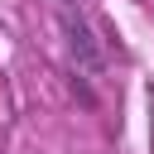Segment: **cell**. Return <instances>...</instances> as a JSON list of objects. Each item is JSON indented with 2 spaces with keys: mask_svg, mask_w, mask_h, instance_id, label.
I'll return each instance as SVG.
<instances>
[{
  "mask_svg": "<svg viewBox=\"0 0 154 154\" xmlns=\"http://www.w3.org/2000/svg\"><path fill=\"white\" fill-rule=\"evenodd\" d=\"M58 5H82V0H58Z\"/></svg>",
  "mask_w": 154,
  "mask_h": 154,
  "instance_id": "obj_1",
  "label": "cell"
}]
</instances>
